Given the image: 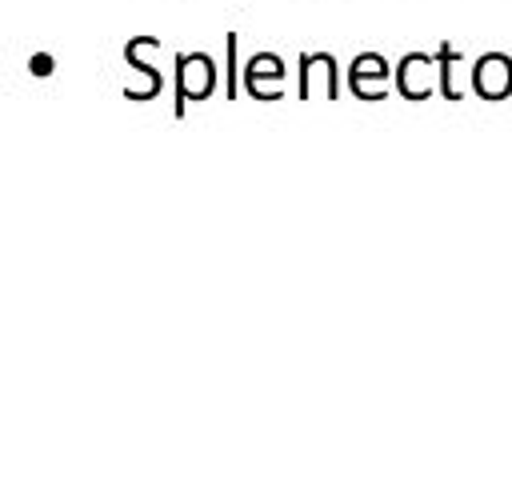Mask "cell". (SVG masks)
Masks as SVG:
<instances>
[{"label":"cell","instance_id":"cell-1","mask_svg":"<svg viewBox=\"0 0 512 480\" xmlns=\"http://www.w3.org/2000/svg\"><path fill=\"white\" fill-rule=\"evenodd\" d=\"M176 68V100H172V116L184 120L192 100H204L216 88V60L208 52H176L172 60Z\"/></svg>","mask_w":512,"mask_h":480},{"label":"cell","instance_id":"cell-2","mask_svg":"<svg viewBox=\"0 0 512 480\" xmlns=\"http://www.w3.org/2000/svg\"><path fill=\"white\" fill-rule=\"evenodd\" d=\"M152 48H160L156 36H132V40L124 44V64H128L124 96H128V100H152V96H160V88H164L160 68H152V64L144 60V52H152Z\"/></svg>","mask_w":512,"mask_h":480},{"label":"cell","instance_id":"cell-3","mask_svg":"<svg viewBox=\"0 0 512 480\" xmlns=\"http://www.w3.org/2000/svg\"><path fill=\"white\" fill-rule=\"evenodd\" d=\"M296 64H300V88H296L300 100H312V96L336 100L340 96V68H336L332 52H300Z\"/></svg>","mask_w":512,"mask_h":480},{"label":"cell","instance_id":"cell-4","mask_svg":"<svg viewBox=\"0 0 512 480\" xmlns=\"http://www.w3.org/2000/svg\"><path fill=\"white\" fill-rule=\"evenodd\" d=\"M468 84L480 100H504L512 96V56L508 52H484L468 68Z\"/></svg>","mask_w":512,"mask_h":480},{"label":"cell","instance_id":"cell-5","mask_svg":"<svg viewBox=\"0 0 512 480\" xmlns=\"http://www.w3.org/2000/svg\"><path fill=\"white\" fill-rule=\"evenodd\" d=\"M396 88H400L404 100H428L432 88H440L436 56H428V52H408V56L396 64Z\"/></svg>","mask_w":512,"mask_h":480},{"label":"cell","instance_id":"cell-6","mask_svg":"<svg viewBox=\"0 0 512 480\" xmlns=\"http://www.w3.org/2000/svg\"><path fill=\"white\" fill-rule=\"evenodd\" d=\"M244 88L252 92V100H280V92H284V60L276 52H256L244 64Z\"/></svg>","mask_w":512,"mask_h":480},{"label":"cell","instance_id":"cell-7","mask_svg":"<svg viewBox=\"0 0 512 480\" xmlns=\"http://www.w3.org/2000/svg\"><path fill=\"white\" fill-rule=\"evenodd\" d=\"M388 72H396V68H388V60H384L380 52H360V56L348 64V88H352L360 100H384V96H388V88H384Z\"/></svg>","mask_w":512,"mask_h":480},{"label":"cell","instance_id":"cell-8","mask_svg":"<svg viewBox=\"0 0 512 480\" xmlns=\"http://www.w3.org/2000/svg\"><path fill=\"white\" fill-rule=\"evenodd\" d=\"M456 64H460V48L444 40L436 48V68H440V92H444V100H460L464 96L460 84H456Z\"/></svg>","mask_w":512,"mask_h":480},{"label":"cell","instance_id":"cell-9","mask_svg":"<svg viewBox=\"0 0 512 480\" xmlns=\"http://www.w3.org/2000/svg\"><path fill=\"white\" fill-rule=\"evenodd\" d=\"M236 48H240V36H236V32H228V36H224V52H228V68H224V72H228V80H224V96H228V100H236V96H240V84H244V68L236 64Z\"/></svg>","mask_w":512,"mask_h":480},{"label":"cell","instance_id":"cell-10","mask_svg":"<svg viewBox=\"0 0 512 480\" xmlns=\"http://www.w3.org/2000/svg\"><path fill=\"white\" fill-rule=\"evenodd\" d=\"M52 64H56V60H52L48 52H36V56H32V72H36V76H48V72H52Z\"/></svg>","mask_w":512,"mask_h":480}]
</instances>
